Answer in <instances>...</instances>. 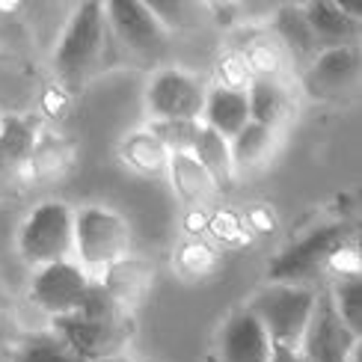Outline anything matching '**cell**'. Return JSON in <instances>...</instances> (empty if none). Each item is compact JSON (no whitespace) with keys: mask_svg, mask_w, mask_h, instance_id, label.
Returning <instances> with one entry per match:
<instances>
[{"mask_svg":"<svg viewBox=\"0 0 362 362\" xmlns=\"http://www.w3.org/2000/svg\"><path fill=\"white\" fill-rule=\"evenodd\" d=\"M359 83V51L356 48H329L318 51L306 66L303 89L315 101L348 98Z\"/></svg>","mask_w":362,"mask_h":362,"instance_id":"cell-10","label":"cell"},{"mask_svg":"<svg viewBox=\"0 0 362 362\" xmlns=\"http://www.w3.org/2000/svg\"><path fill=\"white\" fill-rule=\"evenodd\" d=\"M306 24L312 30V39L318 51L329 48H354L359 39V12L341 6V4H327V0H315L303 6Z\"/></svg>","mask_w":362,"mask_h":362,"instance_id":"cell-12","label":"cell"},{"mask_svg":"<svg viewBox=\"0 0 362 362\" xmlns=\"http://www.w3.org/2000/svg\"><path fill=\"white\" fill-rule=\"evenodd\" d=\"M148 131L160 140V146L170 155H190L193 143L202 131V122L199 119H170V122H152Z\"/></svg>","mask_w":362,"mask_h":362,"instance_id":"cell-24","label":"cell"},{"mask_svg":"<svg viewBox=\"0 0 362 362\" xmlns=\"http://www.w3.org/2000/svg\"><path fill=\"white\" fill-rule=\"evenodd\" d=\"M205 104V86L178 69L158 71L146 93V107L152 122H170V119H199Z\"/></svg>","mask_w":362,"mask_h":362,"instance_id":"cell-9","label":"cell"},{"mask_svg":"<svg viewBox=\"0 0 362 362\" xmlns=\"http://www.w3.org/2000/svg\"><path fill=\"white\" fill-rule=\"evenodd\" d=\"M167 173H170V181L178 193V199L190 208L205 205L211 196L217 193V185L211 181V175L199 167V160L193 155H170Z\"/></svg>","mask_w":362,"mask_h":362,"instance_id":"cell-17","label":"cell"},{"mask_svg":"<svg viewBox=\"0 0 362 362\" xmlns=\"http://www.w3.org/2000/svg\"><path fill=\"white\" fill-rule=\"evenodd\" d=\"M199 167L211 175V181L217 185V190H229L232 178H235V163H232V155H229V140H223L220 134H214L211 128L202 125L199 137L193 143V152H190Z\"/></svg>","mask_w":362,"mask_h":362,"instance_id":"cell-18","label":"cell"},{"mask_svg":"<svg viewBox=\"0 0 362 362\" xmlns=\"http://www.w3.org/2000/svg\"><path fill=\"white\" fill-rule=\"evenodd\" d=\"M315 303H318V288L270 282L252 297V303L247 309L264 327L270 348L300 351L309 321L315 315Z\"/></svg>","mask_w":362,"mask_h":362,"instance_id":"cell-3","label":"cell"},{"mask_svg":"<svg viewBox=\"0 0 362 362\" xmlns=\"http://www.w3.org/2000/svg\"><path fill=\"white\" fill-rule=\"evenodd\" d=\"M104 36H107L104 4H81L71 12L54 51V69L66 86H78L95 71L104 51Z\"/></svg>","mask_w":362,"mask_h":362,"instance_id":"cell-4","label":"cell"},{"mask_svg":"<svg viewBox=\"0 0 362 362\" xmlns=\"http://www.w3.org/2000/svg\"><path fill=\"white\" fill-rule=\"evenodd\" d=\"M274 140H276V131H270L264 125H255V122H247L229 140V155H232L235 170L262 163L270 155V148H274Z\"/></svg>","mask_w":362,"mask_h":362,"instance_id":"cell-20","label":"cell"},{"mask_svg":"<svg viewBox=\"0 0 362 362\" xmlns=\"http://www.w3.org/2000/svg\"><path fill=\"white\" fill-rule=\"evenodd\" d=\"M15 362H83L71 354L69 344L59 336H48V339H33L27 341L18 351Z\"/></svg>","mask_w":362,"mask_h":362,"instance_id":"cell-25","label":"cell"},{"mask_svg":"<svg viewBox=\"0 0 362 362\" xmlns=\"http://www.w3.org/2000/svg\"><path fill=\"white\" fill-rule=\"evenodd\" d=\"M329 274L339 279L359 276V250L354 247L348 226L341 223L312 229L291 247H285L267 267L270 282L300 285V288H315Z\"/></svg>","mask_w":362,"mask_h":362,"instance_id":"cell-1","label":"cell"},{"mask_svg":"<svg viewBox=\"0 0 362 362\" xmlns=\"http://www.w3.org/2000/svg\"><path fill=\"white\" fill-rule=\"evenodd\" d=\"M131 232L128 223L110 208L86 205L74 211V244L71 255L89 279H101L107 270H113L119 262L128 259Z\"/></svg>","mask_w":362,"mask_h":362,"instance_id":"cell-2","label":"cell"},{"mask_svg":"<svg viewBox=\"0 0 362 362\" xmlns=\"http://www.w3.org/2000/svg\"><path fill=\"white\" fill-rule=\"evenodd\" d=\"M267 362H306V356L300 351H288V348H274L270 351V359Z\"/></svg>","mask_w":362,"mask_h":362,"instance_id":"cell-27","label":"cell"},{"mask_svg":"<svg viewBox=\"0 0 362 362\" xmlns=\"http://www.w3.org/2000/svg\"><path fill=\"white\" fill-rule=\"evenodd\" d=\"M247 101H250V122L264 125L270 131H276L291 116V93L279 81V74L276 78L255 74L247 86Z\"/></svg>","mask_w":362,"mask_h":362,"instance_id":"cell-15","label":"cell"},{"mask_svg":"<svg viewBox=\"0 0 362 362\" xmlns=\"http://www.w3.org/2000/svg\"><path fill=\"white\" fill-rule=\"evenodd\" d=\"M300 354L306 356V362H354L359 354V339L351 336L348 327L339 321L329 291H318V303H315Z\"/></svg>","mask_w":362,"mask_h":362,"instance_id":"cell-8","label":"cell"},{"mask_svg":"<svg viewBox=\"0 0 362 362\" xmlns=\"http://www.w3.org/2000/svg\"><path fill=\"white\" fill-rule=\"evenodd\" d=\"M89 282L93 279H89L71 259L54 262V264L39 267L33 274V282H30V300H33L42 312H48L54 321L69 318V315L78 312Z\"/></svg>","mask_w":362,"mask_h":362,"instance_id":"cell-7","label":"cell"},{"mask_svg":"<svg viewBox=\"0 0 362 362\" xmlns=\"http://www.w3.org/2000/svg\"><path fill=\"white\" fill-rule=\"evenodd\" d=\"M199 122L214 134H220L223 140H232L235 134L250 122L247 89H232V86L205 89V104H202Z\"/></svg>","mask_w":362,"mask_h":362,"instance_id":"cell-14","label":"cell"},{"mask_svg":"<svg viewBox=\"0 0 362 362\" xmlns=\"http://www.w3.org/2000/svg\"><path fill=\"white\" fill-rule=\"evenodd\" d=\"M101 362H125L122 356H116V359H101Z\"/></svg>","mask_w":362,"mask_h":362,"instance_id":"cell-28","label":"cell"},{"mask_svg":"<svg viewBox=\"0 0 362 362\" xmlns=\"http://www.w3.org/2000/svg\"><path fill=\"white\" fill-rule=\"evenodd\" d=\"M54 327H57L59 339L71 348V354L83 362L116 359L128 341L125 324H93V321L69 315V318H57Z\"/></svg>","mask_w":362,"mask_h":362,"instance_id":"cell-11","label":"cell"},{"mask_svg":"<svg viewBox=\"0 0 362 362\" xmlns=\"http://www.w3.org/2000/svg\"><path fill=\"white\" fill-rule=\"evenodd\" d=\"M74 318L93 321V324H122V303H116L113 294L101 282H89Z\"/></svg>","mask_w":362,"mask_h":362,"instance_id":"cell-23","label":"cell"},{"mask_svg":"<svg viewBox=\"0 0 362 362\" xmlns=\"http://www.w3.org/2000/svg\"><path fill=\"white\" fill-rule=\"evenodd\" d=\"M274 33H276L279 48L291 59H297V63L309 66L315 59V54H318V45H315V39H312V30L306 24L303 6H282V9H276Z\"/></svg>","mask_w":362,"mask_h":362,"instance_id":"cell-16","label":"cell"},{"mask_svg":"<svg viewBox=\"0 0 362 362\" xmlns=\"http://www.w3.org/2000/svg\"><path fill=\"white\" fill-rule=\"evenodd\" d=\"M122 158H125L137 173H146V175L167 173V167H170V152L160 146V140H158L148 128L131 134V137L125 140Z\"/></svg>","mask_w":362,"mask_h":362,"instance_id":"cell-19","label":"cell"},{"mask_svg":"<svg viewBox=\"0 0 362 362\" xmlns=\"http://www.w3.org/2000/svg\"><path fill=\"white\" fill-rule=\"evenodd\" d=\"M74 211L66 202H39L18 229V252L30 267H45L71 259Z\"/></svg>","mask_w":362,"mask_h":362,"instance_id":"cell-5","label":"cell"},{"mask_svg":"<svg viewBox=\"0 0 362 362\" xmlns=\"http://www.w3.org/2000/svg\"><path fill=\"white\" fill-rule=\"evenodd\" d=\"M270 339L264 327L250 315V309H238L226 321L220 333V362H267Z\"/></svg>","mask_w":362,"mask_h":362,"instance_id":"cell-13","label":"cell"},{"mask_svg":"<svg viewBox=\"0 0 362 362\" xmlns=\"http://www.w3.org/2000/svg\"><path fill=\"white\" fill-rule=\"evenodd\" d=\"M329 300L336 306L339 321L348 327L351 336H362V282L359 276L351 279H339L336 288H329Z\"/></svg>","mask_w":362,"mask_h":362,"instance_id":"cell-22","label":"cell"},{"mask_svg":"<svg viewBox=\"0 0 362 362\" xmlns=\"http://www.w3.org/2000/svg\"><path fill=\"white\" fill-rule=\"evenodd\" d=\"M104 18H107V27L116 33V39L131 54L143 59H155L167 48V27L155 18L148 4L113 0V4H104Z\"/></svg>","mask_w":362,"mask_h":362,"instance_id":"cell-6","label":"cell"},{"mask_svg":"<svg viewBox=\"0 0 362 362\" xmlns=\"http://www.w3.org/2000/svg\"><path fill=\"white\" fill-rule=\"evenodd\" d=\"M0 148H4V155L9 158L12 167L24 173L27 163H33V152H36L33 125L18 116H6L0 122Z\"/></svg>","mask_w":362,"mask_h":362,"instance_id":"cell-21","label":"cell"},{"mask_svg":"<svg viewBox=\"0 0 362 362\" xmlns=\"http://www.w3.org/2000/svg\"><path fill=\"white\" fill-rule=\"evenodd\" d=\"M21 178H24V173L15 170L9 163V158L4 155V148H0V196H15L18 193Z\"/></svg>","mask_w":362,"mask_h":362,"instance_id":"cell-26","label":"cell"}]
</instances>
